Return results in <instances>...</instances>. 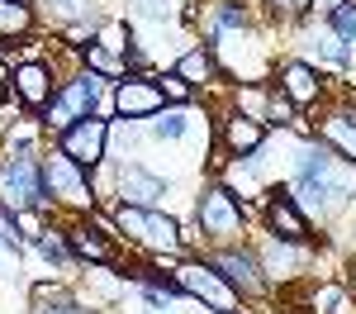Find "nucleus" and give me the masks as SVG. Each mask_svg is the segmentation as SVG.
Returning a JSON list of instances; mask_svg holds the SVG:
<instances>
[{"label":"nucleus","instance_id":"nucleus-1","mask_svg":"<svg viewBox=\"0 0 356 314\" xmlns=\"http://www.w3.org/2000/svg\"><path fill=\"white\" fill-rule=\"evenodd\" d=\"M114 228H119L124 238L143 243L147 253H157V257H176L181 248H186V233H181V224H176L171 214H162V210L119 205V210H114Z\"/></svg>","mask_w":356,"mask_h":314},{"label":"nucleus","instance_id":"nucleus-2","mask_svg":"<svg viewBox=\"0 0 356 314\" xmlns=\"http://www.w3.org/2000/svg\"><path fill=\"white\" fill-rule=\"evenodd\" d=\"M176 285L214 314H243V295L223 281L209 262H181V267H176Z\"/></svg>","mask_w":356,"mask_h":314},{"label":"nucleus","instance_id":"nucleus-3","mask_svg":"<svg viewBox=\"0 0 356 314\" xmlns=\"http://www.w3.org/2000/svg\"><path fill=\"white\" fill-rule=\"evenodd\" d=\"M100 81L105 77H95V72H76L72 81H62V91L53 95V105L43 110V124L48 129H72L76 119H90L95 114V100H100Z\"/></svg>","mask_w":356,"mask_h":314},{"label":"nucleus","instance_id":"nucleus-4","mask_svg":"<svg viewBox=\"0 0 356 314\" xmlns=\"http://www.w3.org/2000/svg\"><path fill=\"white\" fill-rule=\"evenodd\" d=\"M195 224H200V233L209 243H228V238L243 233L247 214H243V205H238V196L228 186H204V196L195 205Z\"/></svg>","mask_w":356,"mask_h":314},{"label":"nucleus","instance_id":"nucleus-5","mask_svg":"<svg viewBox=\"0 0 356 314\" xmlns=\"http://www.w3.org/2000/svg\"><path fill=\"white\" fill-rule=\"evenodd\" d=\"M48 186H43V167H33L29 157H10L0 167V205L15 210V214H29V210H43L48 205Z\"/></svg>","mask_w":356,"mask_h":314},{"label":"nucleus","instance_id":"nucleus-6","mask_svg":"<svg viewBox=\"0 0 356 314\" xmlns=\"http://www.w3.org/2000/svg\"><path fill=\"white\" fill-rule=\"evenodd\" d=\"M295 186H300V196L318 200V210H332V205L347 200V186L332 181V157L323 148H304L300 152V176H295Z\"/></svg>","mask_w":356,"mask_h":314},{"label":"nucleus","instance_id":"nucleus-7","mask_svg":"<svg viewBox=\"0 0 356 314\" xmlns=\"http://www.w3.org/2000/svg\"><path fill=\"white\" fill-rule=\"evenodd\" d=\"M43 186H48V196L57 205H72V210H90V181H86V171L67 157V152H53L48 162H43Z\"/></svg>","mask_w":356,"mask_h":314},{"label":"nucleus","instance_id":"nucleus-8","mask_svg":"<svg viewBox=\"0 0 356 314\" xmlns=\"http://www.w3.org/2000/svg\"><path fill=\"white\" fill-rule=\"evenodd\" d=\"M105 143H110V119L90 114V119H76L72 129H62V139H57V152H67L76 167H100V157H105Z\"/></svg>","mask_w":356,"mask_h":314},{"label":"nucleus","instance_id":"nucleus-9","mask_svg":"<svg viewBox=\"0 0 356 314\" xmlns=\"http://www.w3.org/2000/svg\"><path fill=\"white\" fill-rule=\"evenodd\" d=\"M209 267H214L238 295H261V290H266V267H261V257L247 253V248H219V253L209 257Z\"/></svg>","mask_w":356,"mask_h":314},{"label":"nucleus","instance_id":"nucleus-10","mask_svg":"<svg viewBox=\"0 0 356 314\" xmlns=\"http://www.w3.org/2000/svg\"><path fill=\"white\" fill-rule=\"evenodd\" d=\"M114 110L124 114V119H152V114L166 110V95L157 77H124L119 91H114Z\"/></svg>","mask_w":356,"mask_h":314},{"label":"nucleus","instance_id":"nucleus-11","mask_svg":"<svg viewBox=\"0 0 356 314\" xmlns=\"http://www.w3.org/2000/svg\"><path fill=\"white\" fill-rule=\"evenodd\" d=\"M53 72L43 67V62H19L15 67V100L24 105V110L33 114H43L48 105H53Z\"/></svg>","mask_w":356,"mask_h":314},{"label":"nucleus","instance_id":"nucleus-12","mask_svg":"<svg viewBox=\"0 0 356 314\" xmlns=\"http://www.w3.org/2000/svg\"><path fill=\"white\" fill-rule=\"evenodd\" d=\"M266 224H271L275 243H309V219H304V210L290 200V191H275L266 200Z\"/></svg>","mask_w":356,"mask_h":314},{"label":"nucleus","instance_id":"nucleus-13","mask_svg":"<svg viewBox=\"0 0 356 314\" xmlns=\"http://www.w3.org/2000/svg\"><path fill=\"white\" fill-rule=\"evenodd\" d=\"M166 196V181L143 171L138 162L119 167V205H143V210H157V200Z\"/></svg>","mask_w":356,"mask_h":314},{"label":"nucleus","instance_id":"nucleus-14","mask_svg":"<svg viewBox=\"0 0 356 314\" xmlns=\"http://www.w3.org/2000/svg\"><path fill=\"white\" fill-rule=\"evenodd\" d=\"M67 248H72V257L95 262V267H110V262H119V253H114L110 238L100 233V224H72V228H67Z\"/></svg>","mask_w":356,"mask_h":314},{"label":"nucleus","instance_id":"nucleus-15","mask_svg":"<svg viewBox=\"0 0 356 314\" xmlns=\"http://www.w3.org/2000/svg\"><path fill=\"white\" fill-rule=\"evenodd\" d=\"M275 81L290 95V105H318V95H323V77H318L309 62H285Z\"/></svg>","mask_w":356,"mask_h":314},{"label":"nucleus","instance_id":"nucleus-16","mask_svg":"<svg viewBox=\"0 0 356 314\" xmlns=\"http://www.w3.org/2000/svg\"><path fill=\"white\" fill-rule=\"evenodd\" d=\"M261 143H266V124L261 119H252V114H228L223 119V148L233 157H252Z\"/></svg>","mask_w":356,"mask_h":314},{"label":"nucleus","instance_id":"nucleus-17","mask_svg":"<svg viewBox=\"0 0 356 314\" xmlns=\"http://www.w3.org/2000/svg\"><path fill=\"white\" fill-rule=\"evenodd\" d=\"M318 134H323V148H332L337 157L356 162V105L352 110H332L328 119L318 124Z\"/></svg>","mask_w":356,"mask_h":314},{"label":"nucleus","instance_id":"nucleus-18","mask_svg":"<svg viewBox=\"0 0 356 314\" xmlns=\"http://www.w3.org/2000/svg\"><path fill=\"white\" fill-rule=\"evenodd\" d=\"M176 72H181L191 86H209L214 77H219V57L209 53V48H191V53L176 62Z\"/></svg>","mask_w":356,"mask_h":314},{"label":"nucleus","instance_id":"nucleus-19","mask_svg":"<svg viewBox=\"0 0 356 314\" xmlns=\"http://www.w3.org/2000/svg\"><path fill=\"white\" fill-rule=\"evenodd\" d=\"M86 72L110 77V81H124V77H129V57H119V53H110V48H100V43H90V48H86Z\"/></svg>","mask_w":356,"mask_h":314},{"label":"nucleus","instance_id":"nucleus-20","mask_svg":"<svg viewBox=\"0 0 356 314\" xmlns=\"http://www.w3.org/2000/svg\"><path fill=\"white\" fill-rule=\"evenodd\" d=\"M33 29V10L19 0H0V38H19Z\"/></svg>","mask_w":356,"mask_h":314},{"label":"nucleus","instance_id":"nucleus-21","mask_svg":"<svg viewBox=\"0 0 356 314\" xmlns=\"http://www.w3.org/2000/svg\"><path fill=\"white\" fill-rule=\"evenodd\" d=\"M261 124H295V105H290V95L271 86L266 91V114H261Z\"/></svg>","mask_w":356,"mask_h":314},{"label":"nucleus","instance_id":"nucleus-22","mask_svg":"<svg viewBox=\"0 0 356 314\" xmlns=\"http://www.w3.org/2000/svg\"><path fill=\"white\" fill-rule=\"evenodd\" d=\"M328 24H332V33H337L342 43H356V0H342V5L328 15Z\"/></svg>","mask_w":356,"mask_h":314},{"label":"nucleus","instance_id":"nucleus-23","mask_svg":"<svg viewBox=\"0 0 356 314\" xmlns=\"http://www.w3.org/2000/svg\"><path fill=\"white\" fill-rule=\"evenodd\" d=\"M157 86H162L166 100H176V105H191V95H195V86L186 81L181 72H162V77H157Z\"/></svg>","mask_w":356,"mask_h":314},{"label":"nucleus","instance_id":"nucleus-24","mask_svg":"<svg viewBox=\"0 0 356 314\" xmlns=\"http://www.w3.org/2000/svg\"><path fill=\"white\" fill-rule=\"evenodd\" d=\"M152 134H157V139H181V134H186V110L152 114Z\"/></svg>","mask_w":356,"mask_h":314},{"label":"nucleus","instance_id":"nucleus-25","mask_svg":"<svg viewBox=\"0 0 356 314\" xmlns=\"http://www.w3.org/2000/svg\"><path fill=\"white\" fill-rule=\"evenodd\" d=\"M0 243H5V248H15V253L24 248V233H19V214H15V210H5V205H0Z\"/></svg>","mask_w":356,"mask_h":314},{"label":"nucleus","instance_id":"nucleus-26","mask_svg":"<svg viewBox=\"0 0 356 314\" xmlns=\"http://www.w3.org/2000/svg\"><path fill=\"white\" fill-rule=\"evenodd\" d=\"M38 253L48 257V262H67V257H72L67 233H53V228H48V233H38Z\"/></svg>","mask_w":356,"mask_h":314},{"label":"nucleus","instance_id":"nucleus-27","mask_svg":"<svg viewBox=\"0 0 356 314\" xmlns=\"http://www.w3.org/2000/svg\"><path fill=\"white\" fill-rule=\"evenodd\" d=\"M247 24V10L238 0H219V10H214V29H243Z\"/></svg>","mask_w":356,"mask_h":314},{"label":"nucleus","instance_id":"nucleus-28","mask_svg":"<svg viewBox=\"0 0 356 314\" xmlns=\"http://www.w3.org/2000/svg\"><path fill=\"white\" fill-rule=\"evenodd\" d=\"M129 43H134V38H129V24L114 19V24L100 29V48H110V53H129Z\"/></svg>","mask_w":356,"mask_h":314},{"label":"nucleus","instance_id":"nucleus-29","mask_svg":"<svg viewBox=\"0 0 356 314\" xmlns=\"http://www.w3.org/2000/svg\"><path fill=\"white\" fill-rule=\"evenodd\" d=\"M314 305H323V314H352L347 295H342V290H332V285H323V290L314 295Z\"/></svg>","mask_w":356,"mask_h":314},{"label":"nucleus","instance_id":"nucleus-30","mask_svg":"<svg viewBox=\"0 0 356 314\" xmlns=\"http://www.w3.org/2000/svg\"><path fill=\"white\" fill-rule=\"evenodd\" d=\"M48 10L57 19H81V15H90V0H48Z\"/></svg>","mask_w":356,"mask_h":314},{"label":"nucleus","instance_id":"nucleus-31","mask_svg":"<svg viewBox=\"0 0 356 314\" xmlns=\"http://www.w3.org/2000/svg\"><path fill=\"white\" fill-rule=\"evenodd\" d=\"M143 10H147V15H157V19H162L166 10H171V5H166V0H143Z\"/></svg>","mask_w":356,"mask_h":314},{"label":"nucleus","instance_id":"nucleus-32","mask_svg":"<svg viewBox=\"0 0 356 314\" xmlns=\"http://www.w3.org/2000/svg\"><path fill=\"white\" fill-rule=\"evenodd\" d=\"M337 5H342V0H314V10H323V15H332Z\"/></svg>","mask_w":356,"mask_h":314},{"label":"nucleus","instance_id":"nucleus-33","mask_svg":"<svg viewBox=\"0 0 356 314\" xmlns=\"http://www.w3.org/2000/svg\"><path fill=\"white\" fill-rule=\"evenodd\" d=\"M10 81H15V77H10V62L0 57V86H10Z\"/></svg>","mask_w":356,"mask_h":314},{"label":"nucleus","instance_id":"nucleus-34","mask_svg":"<svg viewBox=\"0 0 356 314\" xmlns=\"http://www.w3.org/2000/svg\"><path fill=\"white\" fill-rule=\"evenodd\" d=\"M347 285H352V290H356V262H352V267H347Z\"/></svg>","mask_w":356,"mask_h":314},{"label":"nucleus","instance_id":"nucleus-35","mask_svg":"<svg viewBox=\"0 0 356 314\" xmlns=\"http://www.w3.org/2000/svg\"><path fill=\"white\" fill-rule=\"evenodd\" d=\"M19 5H29V0H19Z\"/></svg>","mask_w":356,"mask_h":314}]
</instances>
